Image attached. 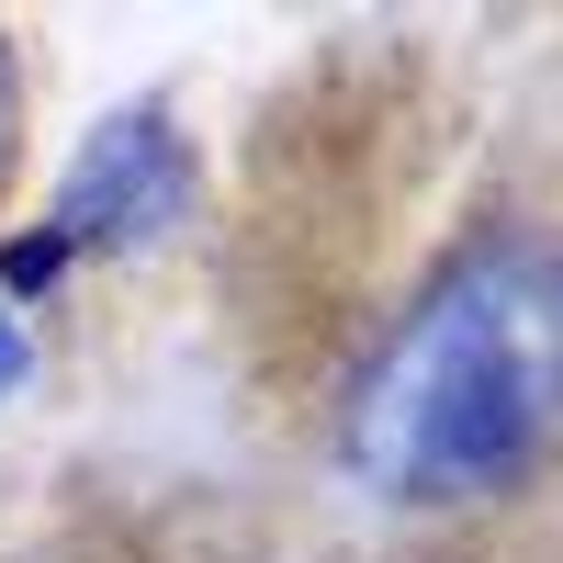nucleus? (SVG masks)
Listing matches in <instances>:
<instances>
[{
	"instance_id": "3",
	"label": "nucleus",
	"mask_w": 563,
	"mask_h": 563,
	"mask_svg": "<svg viewBox=\"0 0 563 563\" xmlns=\"http://www.w3.org/2000/svg\"><path fill=\"white\" fill-rule=\"evenodd\" d=\"M0 282H12V294H57V282H68V238H57V225L0 238Z\"/></svg>"
},
{
	"instance_id": "4",
	"label": "nucleus",
	"mask_w": 563,
	"mask_h": 563,
	"mask_svg": "<svg viewBox=\"0 0 563 563\" xmlns=\"http://www.w3.org/2000/svg\"><path fill=\"white\" fill-rule=\"evenodd\" d=\"M23 361H34V339H23V316H12V305H0V395H12V384H23Z\"/></svg>"
},
{
	"instance_id": "2",
	"label": "nucleus",
	"mask_w": 563,
	"mask_h": 563,
	"mask_svg": "<svg viewBox=\"0 0 563 563\" xmlns=\"http://www.w3.org/2000/svg\"><path fill=\"white\" fill-rule=\"evenodd\" d=\"M192 214V147H180V124L158 113V102H135V113H113L90 147L68 158V180H57V238H68V260L79 249H147V238H169V225Z\"/></svg>"
},
{
	"instance_id": "5",
	"label": "nucleus",
	"mask_w": 563,
	"mask_h": 563,
	"mask_svg": "<svg viewBox=\"0 0 563 563\" xmlns=\"http://www.w3.org/2000/svg\"><path fill=\"white\" fill-rule=\"evenodd\" d=\"M0 147H12V68H0Z\"/></svg>"
},
{
	"instance_id": "1",
	"label": "nucleus",
	"mask_w": 563,
	"mask_h": 563,
	"mask_svg": "<svg viewBox=\"0 0 563 563\" xmlns=\"http://www.w3.org/2000/svg\"><path fill=\"white\" fill-rule=\"evenodd\" d=\"M552 440V260L530 238L462 249L350 372L339 462L384 507H496Z\"/></svg>"
}]
</instances>
